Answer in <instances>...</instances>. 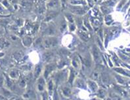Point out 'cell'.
I'll return each mask as SVG.
<instances>
[{
  "mask_svg": "<svg viewBox=\"0 0 130 100\" xmlns=\"http://www.w3.org/2000/svg\"><path fill=\"white\" fill-rule=\"evenodd\" d=\"M57 44H58V40L53 36L47 37L43 40V45L45 48H54Z\"/></svg>",
  "mask_w": 130,
  "mask_h": 100,
  "instance_id": "obj_1",
  "label": "cell"
},
{
  "mask_svg": "<svg viewBox=\"0 0 130 100\" xmlns=\"http://www.w3.org/2000/svg\"><path fill=\"white\" fill-rule=\"evenodd\" d=\"M70 10L72 13H74L76 15H84L86 13V11L83 7L79 6H73L71 5L70 7Z\"/></svg>",
  "mask_w": 130,
  "mask_h": 100,
  "instance_id": "obj_2",
  "label": "cell"
},
{
  "mask_svg": "<svg viewBox=\"0 0 130 100\" xmlns=\"http://www.w3.org/2000/svg\"><path fill=\"white\" fill-rule=\"evenodd\" d=\"M92 53H93V56L94 57V60L97 63L100 62V61H101L100 53H99L98 48H97V47L96 46H93Z\"/></svg>",
  "mask_w": 130,
  "mask_h": 100,
  "instance_id": "obj_3",
  "label": "cell"
},
{
  "mask_svg": "<svg viewBox=\"0 0 130 100\" xmlns=\"http://www.w3.org/2000/svg\"><path fill=\"white\" fill-rule=\"evenodd\" d=\"M78 35H79V36L85 41H88L89 38H90V36H89V34L82 30H79V31H78Z\"/></svg>",
  "mask_w": 130,
  "mask_h": 100,
  "instance_id": "obj_4",
  "label": "cell"
},
{
  "mask_svg": "<svg viewBox=\"0 0 130 100\" xmlns=\"http://www.w3.org/2000/svg\"><path fill=\"white\" fill-rule=\"evenodd\" d=\"M56 33L55 28L53 25L49 26L45 30V34H46L47 36H53Z\"/></svg>",
  "mask_w": 130,
  "mask_h": 100,
  "instance_id": "obj_5",
  "label": "cell"
},
{
  "mask_svg": "<svg viewBox=\"0 0 130 100\" xmlns=\"http://www.w3.org/2000/svg\"><path fill=\"white\" fill-rule=\"evenodd\" d=\"M47 5L50 9L58 8L60 6V0H51Z\"/></svg>",
  "mask_w": 130,
  "mask_h": 100,
  "instance_id": "obj_6",
  "label": "cell"
},
{
  "mask_svg": "<svg viewBox=\"0 0 130 100\" xmlns=\"http://www.w3.org/2000/svg\"><path fill=\"white\" fill-rule=\"evenodd\" d=\"M58 13L55 12V11H50L46 15V17H45V22H48V21H50L51 20H52L54 17H55L57 15Z\"/></svg>",
  "mask_w": 130,
  "mask_h": 100,
  "instance_id": "obj_7",
  "label": "cell"
},
{
  "mask_svg": "<svg viewBox=\"0 0 130 100\" xmlns=\"http://www.w3.org/2000/svg\"><path fill=\"white\" fill-rule=\"evenodd\" d=\"M55 67L53 65H47L45 67V78H47L48 76H49L50 74L51 73V72L54 70Z\"/></svg>",
  "mask_w": 130,
  "mask_h": 100,
  "instance_id": "obj_8",
  "label": "cell"
},
{
  "mask_svg": "<svg viewBox=\"0 0 130 100\" xmlns=\"http://www.w3.org/2000/svg\"><path fill=\"white\" fill-rule=\"evenodd\" d=\"M9 45V43L5 38H0V50L3 49V48H7Z\"/></svg>",
  "mask_w": 130,
  "mask_h": 100,
  "instance_id": "obj_9",
  "label": "cell"
},
{
  "mask_svg": "<svg viewBox=\"0 0 130 100\" xmlns=\"http://www.w3.org/2000/svg\"><path fill=\"white\" fill-rule=\"evenodd\" d=\"M88 83H89V86L90 88V89L91 90V91H93V92H96V91H97L98 86H97V84H95V82H94L93 81H89Z\"/></svg>",
  "mask_w": 130,
  "mask_h": 100,
  "instance_id": "obj_10",
  "label": "cell"
},
{
  "mask_svg": "<svg viewBox=\"0 0 130 100\" xmlns=\"http://www.w3.org/2000/svg\"><path fill=\"white\" fill-rule=\"evenodd\" d=\"M45 82L42 78H40L38 81V90L40 91H43L44 89Z\"/></svg>",
  "mask_w": 130,
  "mask_h": 100,
  "instance_id": "obj_11",
  "label": "cell"
},
{
  "mask_svg": "<svg viewBox=\"0 0 130 100\" xmlns=\"http://www.w3.org/2000/svg\"><path fill=\"white\" fill-rule=\"evenodd\" d=\"M23 43H24V44L26 46L28 47V46H30L31 44H32V39H31L30 37H25V38L23 39Z\"/></svg>",
  "mask_w": 130,
  "mask_h": 100,
  "instance_id": "obj_12",
  "label": "cell"
},
{
  "mask_svg": "<svg viewBox=\"0 0 130 100\" xmlns=\"http://www.w3.org/2000/svg\"><path fill=\"white\" fill-rule=\"evenodd\" d=\"M9 76L11 78H17L18 76H19V73H18L17 70H13L10 72Z\"/></svg>",
  "mask_w": 130,
  "mask_h": 100,
  "instance_id": "obj_13",
  "label": "cell"
},
{
  "mask_svg": "<svg viewBox=\"0 0 130 100\" xmlns=\"http://www.w3.org/2000/svg\"><path fill=\"white\" fill-rule=\"evenodd\" d=\"M76 86H78L79 88H85V83L81 79H77L76 82Z\"/></svg>",
  "mask_w": 130,
  "mask_h": 100,
  "instance_id": "obj_14",
  "label": "cell"
},
{
  "mask_svg": "<svg viewBox=\"0 0 130 100\" xmlns=\"http://www.w3.org/2000/svg\"><path fill=\"white\" fill-rule=\"evenodd\" d=\"M84 63L87 67H90L91 65V60L90 57L87 55L85 57L84 59Z\"/></svg>",
  "mask_w": 130,
  "mask_h": 100,
  "instance_id": "obj_15",
  "label": "cell"
},
{
  "mask_svg": "<svg viewBox=\"0 0 130 100\" xmlns=\"http://www.w3.org/2000/svg\"><path fill=\"white\" fill-rule=\"evenodd\" d=\"M62 93L65 96H70L71 95V90L68 88L64 87L62 88Z\"/></svg>",
  "mask_w": 130,
  "mask_h": 100,
  "instance_id": "obj_16",
  "label": "cell"
},
{
  "mask_svg": "<svg viewBox=\"0 0 130 100\" xmlns=\"http://www.w3.org/2000/svg\"><path fill=\"white\" fill-rule=\"evenodd\" d=\"M65 73L64 72H61V73H59L57 76V81L59 82H61L63 80V78L65 77Z\"/></svg>",
  "mask_w": 130,
  "mask_h": 100,
  "instance_id": "obj_17",
  "label": "cell"
},
{
  "mask_svg": "<svg viewBox=\"0 0 130 100\" xmlns=\"http://www.w3.org/2000/svg\"><path fill=\"white\" fill-rule=\"evenodd\" d=\"M53 55V54L52 52H47L46 53H45L44 55L45 59L47 61H50L52 59Z\"/></svg>",
  "mask_w": 130,
  "mask_h": 100,
  "instance_id": "obj_18",
  "label": "cell"
},
{
  "mask_svg": "<svg viewBox=\"0 0 130 100\" xmlns=\"http://www.w3.org/2000/svg\"><path fill=\"white\" fill-rule=\"evenodd\" d=\"M41 66L39 65H38L35 68V77L36 78H37L38 76H39L40 73H41Z\"/></svg>",
  "mask_w": 130,
  "mask_h": 100,
  "instance_id": "obj_19",
  "label": "cell"
},
{
  "mask_svg": "<svg viewBox=\"0 0 130 100\" xmlns=\"http://www.w3.org/2000/svg\"><path fill=\"white\" fill-rule=\"evenodd\" d=\"M115 70L118 72V73H119L120 74H122V75H126V76H129V73L128 72H126L125 70H124L123 68H115Z\"/></svg>",
  "mask_w": 130,
  "mask_h": 100,
  "instance_id": "obj_20",
  "label": "cell"
},
{
  "mask_svg": "<svg viewBox=\"0 0 130 100\" xmlns=\"http://www.w3.org/2000/svg\"><path fill=\"white\" fill-rule=\"evenodd\" d=\"M99 73L97 71H94L92 74V76H91V78L93 80H97L99 79Z\"/></svg>",
  "mask_w": 130,
  "mask_h": 100,
  "instance_id": "obj_21",
  "label": "cell"
},
{
  "mask_svg": "<svg viewBox=\"0 0 130 100\" xmlns=\"http://www.w3.org/2000/svg\"><path fill=\"white\" fill-rule=\"evenodd\" d=\"M53 89V81H50L48 84V90H49V93L51 94L52 92Z\"/></svg>",
  "mask_w": 130,
  "mask_h": 100,
  "instance_id": "obj_22",
  "label": "cell"
},
{
  "mask_svg": "<svg viewBox=\"0 0 130 100\" xmlns=\"http://www.w3.org/2000/svg\"><path fill=\"white\" fill-rule=\"evenodd\" d=\"M103 82L105 83V84L108 83V82H109L108 76L106 75H105V74H104V75H103Z\"/></svg>",
  "mask_w": 130,
  "mask_h": 100,
  "instance_id": "obj_23",
  "label": "cell"
},
{
  "mask_svg": "<svg viewBox=\"0 0 130 100\" xmlns=\"http://www.w3.org/2000/svg\"><path fill=\"white\" fill-rule=\"evenodd\" d=\"M102 10H103V12L105 13H108L110 12L109 9L107 8L106 6L102 7Z\"/></svg>",
  "mask_w": 130,
  "mask_h": 100,
  "instance_id": "obj_24",
  "label": "cell"
},
{
  "mask_svg": "<svg viewBox=\"0 0 130 100\" xmlns=\"http://www.w3.org/2000/svg\"><path fill=\"white\" fill-rule=\"evenodd\" d=\"M105 91H104V90L101 89L99 90V95H100L101 97H104V96H105Z\"/></svg>",
  "mask_w": 130,
  "mask_h": 100,
  "instance_id": "obj_25",
  "label": "cell"
},
{
  "mask_svg": "<svg viewBox=\"0 0 130 100\" xmlns=\"http://www.w3.org/2000/svg\"><path fill=\"white\" fill-rule=\"evenodd\" d=\"M69 28H70V31H74V30H75L76 27H75V26H74V24L73 22H71V23H70V24H69Z\"/></svg>",
  "mask_w": 130,
  "mask_h": 100,
  "instance_id": "obj_26",
  "label": "cell"
},
{
  "mask_svg": "<svg viewBox=\"0 0 130 100\" xmlns=\"http://www.w3.org/2000/svg\"><path fill=\"white\" fill-rule=\"evenodd\" d=\"M2 17H3V15H0V18H2Z\"/></svg>",
  "mask_w": 130,
  "mask_h": 100,
  "instance_id": "obj_27",
  "label": "cell"
}]
</instances>
